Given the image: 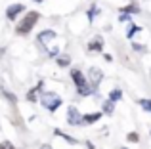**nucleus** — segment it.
I'll return each instance as SVG.
<instances>
[{
  "label": "nucleus",
  "instance_id": "f257e3e1",
  "mask_svg": "<svg viewBox=\"0 0 151 149\" xmlns=\"http://www.w3.org/2000/svg\"><path fill=\"white\" fill-rule=\"evenodd\" d=\"M38 101L42 103V107L46 109V111H50V113H55L59 107H61V103H63V100H61V96H58L55 92H40V97H38Z\"/></svg>",
  "mask_w": 151,
  "mask_h": 149
},
{
  "label": "nucleus",
  "instance_id": "f03ea898",
  "mask_svg": "<svg viewBox=\"0 0 151 149\" xmlns=\"http://www.w3.org/2000/svg\"><path fill=\"white\" fill-rule=\"evenodd\" d=\"M71 78H73V82H75V86H77V92H78V96H90V94L94 92V88L88 84V80H86V74H82L78 69H73L71 71Z\"/></svg>",
  "mask_w": 151,
  "mask_h": 149
},
{
  "label": "nucleus",
  "instance_id": "7ed1b4c3",
  "mask_svg": "<svg viewBox=\"0 0 151 149\" xmlns=\"http://www.w3.org/2000/svg\"><path fill=\"white\" fill-rule=\"evenodd\" d=\"M38 17H40V14H38V11H27V15L17 23L15 33H17V34H29L31 31H33V27L37 25Z\"/></svg>",
  "mask_w": 151,
  "mask_h": 149
},
{
  "label": "nucleus",
  "instance_id": "20e7f679",
  "mask_svg": "<svg viewBox=\"0 0 151 149\" xmlns=\"http://www.w3.org/2000/svg\"><path fill=\"white\" fill-rule=\"evenodd\" d=\"M86 80H88V84L92 86L94 90H96L98 86H100V82L103 80V73H101L98 67H90V69H88V77H86Z\"/></svg>",
  "mask_w": 151,
  "mask_h": 149
},
{
  "label": "nucleus",
  "instance_id": "39448f33",
  "mask_svg": "<svg viewBox=\"0 0 151 149\" xmlns=\"http://www.w3.org/2000/svg\"><path fill=\"white\" fill-rule=\"evenodd\" d=\"M67 122H69L71 126H81V124H82V115H81V111H78L77 107H73V105L67 109Z\"/></svg>",
  "mask_w": 151,
  "mask_h": 149
},
{
  "label": "nucleus",
  "instance_id": "423d86ee",
  "mask_svg": "<svg viewBox=\"0 0 151 149\" xmlns=\"http://www.w3.org/2000/svg\"><path fill=\"white\" fill-rule=\"evenodd\" d=\"M55 37H58V34H55V31H52V29H44V31H40V33H38L37 40L40 42L42 46H48V44H50V40H54Z\"/></svg>",
  "mask_w": 151,
  "mask_h": 149
},
{
  "label": "nucleus",
  "instance_id": "0eeeda50",
  "mask_svg": "<svg viewBox=\"0 0 151 149\" xmlns=\"http://www.w3.org/2000/svg\"><path fill=\"white\" fill-rule=\"evenodd\" d=\"M21 11H25V6H23V4H12V6H8V10H6V17L14 21Z\"/></svg>",
  "mask_w": 151,
  "mask_h": 149
},
{
  "label": "nucleus",
  "instance_id": "6e6552de",
  "mask_svg": "<svg viewBox=\"0 0 151 149\" xmlns=\"http://www.w3.org/2000/svg\"><path fill=\"white\" fill-rule=\"evenodd\" d=\"M42 90H44V80H40L35 88H31L29 92H27V100H29V101H37L38 100V94H40Z\"/></svg>",
  "mask_w": 151,
  "mask_h": 149
},
{
  "label": "nucleus",
  "instance_id": "1a4fd4ad",
  "mask_svg": "<svg viewBox=\"0 0 151 149\" xmlns=\"http://www.w3.org/2000/svg\"><path fill=\"white\" fill-rule=\"evenodd\" d=\"M88 52H103V38L96 37L92 42H88Z\"/></svg>",
  "mask_w": 151,
  "mask_h": 149
},
{
  "label": "nucleus",
  "instance_id": "9d476101",
  "mask_svg": "<svg viewBox=\"0 0 151 149\" xmlns=\"http://www.w3.org/2000/svg\"><path fill=\"white\" fill-rule=\"evenodd\" d=\"M101 119V113H88V115H82V124L88 126V124H94Z\"/></svg>",
  "mask_w": 151,
  "mask_h": 149
},
{
  "label": "nucleus",
  "instance_id": "9b49d317",
  "mask_svg": "<svg viewBox=\"0 0 151 149\" xmlns=\"http://www.w3.org/2000/svg\"><path fill=\"white\" fill-rule=\"evenodd\" d=\"M138 11H140V8H138L136 4H128V6L121 8V14H128V15H132V14H138Z\"/></svg>",
  "mask_w": 151,
  "mask_h": 149
},
{
  "label": "nucleus",
  "instance_id": "f8f14e48",
  "mask_svg": "<svg viewBox=\"0 0 151 149\" xmlns=\"http://www.w3.org/2000/svg\"><path fill=\"white\" fill-rule=\"evenodd\" d=\"M103 113H105V115H113V111H115V103L111 100H105L103 101Z\"/></svg>",
  "mask_w": 151,
  "mask_h": 149
},
{
  "label": "nucleus",
  "instance_id": "ddd939ff",
  "mask_svg": "<svg viewBox=\"0 0 151 149\" xmlns=\"http://www.w3.org/2000/svg\"><path fill=\"white\" fill-rule=\"evenodd\" d=\"M54 134H55V136H59V138H63L65 142H69V143H77V140H75V138H71L69 134H65V132H63V130H59V128H55V130H54Z\"/></svg>",
  "mask_w": 151,
  "mask_h": 149
},
{
  "label": "nucleus",
  "instance_id": "4468645a",
  "mask_svg": "<svg viewBox=\"0 0 151 149\" xmlns=\"http://www.w3.org/2000/svg\"><path fill=\"white\" fill-rule=\"evenodd\" d=\"M109 100L113 101V103H115V101H121V100H122V92H121L119 88H113V90L109 92Z\"/></svg>",
  "mask_w": 151,
  "mask_h": 149
},
{
  "label": "nucleus",
  "instance_id": "2eb2a0df",
  "mask_svg": "<svg viewBox=\"0 0 151 149\" xmlns=\"http://www.w3.org/2000/svg\"><path fill=\"white\" fill-rule=\"evenodd\" d=\"M55 61H58L59 67H69L71 57H69V56H58V57H55Z\"/></svg>",
  "mask_w": 151,
  "mask_h": 149
},
{
  "label": "nucleus",
  "instance_id": "dca6fc26",
  "mask_svg": "<svg viewBox=\"0 0 151 149\" xmlns=\"http://www.w3.org/2000/svg\"><path fill=\"white\" fill-rule=\"evenodd\" d=\"M138 105H140L142 109H144V111H149L151 113V100H138Z\"/></svg>",
  "mask_w": 151,
  "mask_h": 149
},
{
  "label": "nucleus",
  "instance_id": "f3484780",
  "mask_svg": "<svg viewBox=\"0 0 151 149\" xmlns=\"http://www.w3.org/2000/svg\"><path fill=\"white\" fill-rule=\"evenodd\" d=\"M140 31H142V27H138V25H134V23H132V25L128 27V33H126V37H128V38H132L134 34H136V33H140Z\"/></svg>",
  "mask_w": 151,
  "mask_h": 149
},
{
  "label": "nucleus",
  "instance_id": "a211bd4d",
  "mask_svg": "<svg viewBox=\"0 0 151 149\" xmlns=\"http://www.w3.org/2000/svg\"><path fill=\"white\" fill-rule=\"evenodd\" d=\"M126 140H128L130 143H138V142H140V136H138V132H128Z\"/></svg>",
  "mask_w": 151,
  "mask_h": 149
},
{
  "label": "nucleus",
  "instance_id": "6ab92c4d",
  "mask_svg": "<svg viewBox=\"0 0 151 149\" xmlns=\"http://www.w3.org/2000/svg\"><path fill=\"white\" fill-rule=\"evenodd\" d=\"M0 149H15V147H14V143H12V142H8V140H6V142L0 143Z\"/></svg>",
  "mask_w": 151,
  "mask_h": 149
},
{
  "label": "nucleus",
  "instance_id": "aec40b11",
  "mask_svg": "<svg viewBox=\"0 0 151 149\" xmlns=\"http://www.w3.org/2000/svg\"><path fill=\"white\" fill-rule=\"evenodd\" d=\"M4 96H6L8 100L12 101V103H15V101H17V100H15V96H14V94H10V92H8V90H4Z\"/></svg>",
  "mask_w": 151,
  "mask_h": 149
},
{
  "label": "nucleus",
  "instance_id": "412c9836",
  "mask_svg": "<svg viewBox=\"0 0 151 149\" xmlns=\"http://www.w3.org/2000/svg\"><path fill=\"white\" fill-rule=\"evenodd\" d=\"M96 6H94V8H90V11H88V19H90V21H92V19H94V15H96Z\"/></svg>",
  "mask_w": 151,
  "mask_h": 149
},
{
  "label": "nucleus",
  "instance_id": "4be33fe9",
  "mask_svg": "<svg viewBox=\"0 0 151 149\" xmlns=\"http://www.w3.org/2000/svg\"><path fill=\"white\" fill-rule=\"evenodd\" d=\"M132 48H134V50H138V52H145V48H144L142 44H138V42H134V44H132Z\"/></svg>",
  "mask_w": 151,
  "mask_h": 149
},
{
  "label": "nucleus",
  "instance_id": "5701e85b",
  "mask_svg": "<svg viewBox=\"0 0 151 149\" xmlns=\"http://www.w3.org/2000/svg\"><path fill=\"white\" fill-rule=\"evenodd\" d=\"M40 149H52V145H48V143H46V145H42Z\"/></svg>",
  "mask_w": 151,
  "mask_h": 149
},
{
  "label": "nucleus",
  "instance_id": "b1692460",
  "mask_svg": "<svg viewBox=\"0 0 151 149\" xmlns=\"http://www.w3.org/2000/svg\"><path fill=\"white\" fill-rule=\"evenodd\" d=\"M35 2H42V0H35Z\"/></svg>",
  "mask_w": 151,
  "mask_h": 149
},
{
  "label": "nucleus",
  "instance_id": "393cba45",
  "mask_svg": "<svg viewBox=\"0 0 151 149\" xmlns=\"http://www.w3.org/2000/svg\"><path fill=\"white\" fill-rule=\"evenodd\" d=\"M121 149H128V147H121Z\"/></svg>",
  "mask_w": 151,
  "mask_h": 149
},
{
  "label": "nucleus",
  "instance_id": "a878e982",
  "mask_svg": "<svg viewBox=\"0 0 151 149\" xmlns=\"http://www.w3.org/2000/svg\"><path fill=\"white\" fill-rule=\"evenodd\" d=\"M149 134H151V130H149Z\"/></svg>",
  "mask_w": 151,
  "mask_h": 149
}]
</instances>
